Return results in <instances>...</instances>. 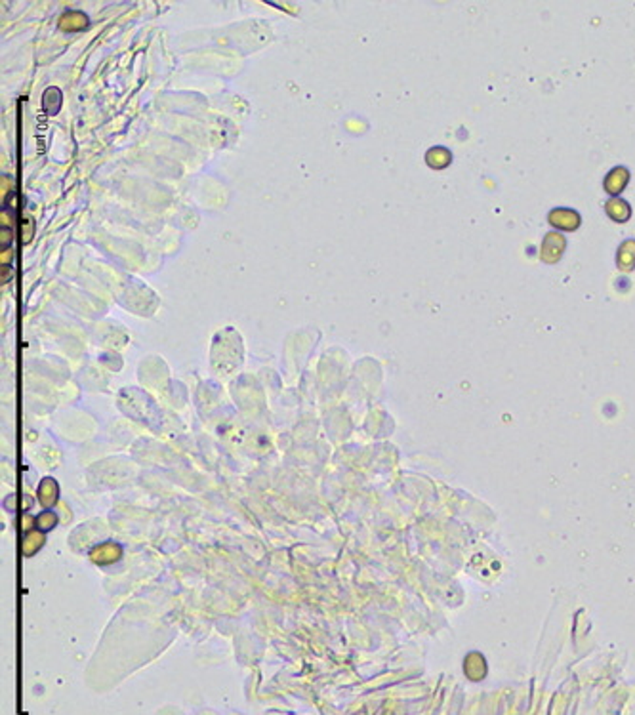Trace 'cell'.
<instances>
[{
    "label": "cell",
    "mask_w": 635,
    "mask_h": 715,
    "mask_svg": "<svg viewBox=\"0 0 635 715\" xmlns=\"http://www.w3.org/2000/svg\"><path fill=\"white\" fill-rule=\"evenodd\" d=\"M616 266L624 271V273H628V271H632V269L635 268V240L634 238H628V240H624L620 245V248H618V252H616Z\"/></svg>",
    "instance_id": "cell-5"
},
{
    "label": "cell",
    "mask_w": 635,
    "mask_h": 715,
    "mask_svg": "<svg viewBox=\"0 0 635 715\" xmlns=\"http://www.w3.org/2000/svg\"><path fill=\"white\" fill-rule=\"evenodd\" d=\"M565 248H567V240H565L563 235H559V233L556 231L548 233V235L544 237V243H542L540 248L542 261H546V263H557V261L561 260Z\"/></svg>",
    "instance_id": "cell-1"
},
{
    "label": "cell",
    "mask_w": 635,
    "mask_h": 715,
    "mask_svg": "<svg viewBox=\"0 0 635 715\" xmlns=\"http://www.w3.org/2000/svg\"><path fill=\"white\" fill-rule=\"evenodd\" d=\"M450 160H452V155H450V151L445 149V147H434V149H429L426 155V162L431 168H435V170L447 168L448 164H450Z\"/></svg>",
    "instance_id": "cell-6"
},
{
    "label": "cell",
    "mask_w": 635,
    "mask_h": 715,
    "mask_svg": "<svg viewBox=\"0 0 635 715\" xmlns=\"http://www.w3.org/2000/svg\"><path fill=\"white\" fill-rule=\"evenodd\" d=\"M548 222L551 227L561 229V231H576L578 227H580L582 217H580V214H578L576 210L553 208L549 212Z\"/></svg>",
    "instance_id": "cell-2"
},
{
    "label": "cell",
    "mask_w": 635,
    "mask_h": 715,
    "mask_svg": "<svg viewBox=\"0 0 635 715\" xmlns=\"http://www.w3.org/2000/svg\"><path fill=\"white\" fill-rule=\"evenodd\" d=\"M628 181H629V170L626 167H614L611 172L606 174L605 176V181H603V185H605V191L609 193V195H613V197H618L626 189V185H628Z\"/></svg>",
    "instance_id": "cell-3"
},
{
    "label": "cell",
    "mask_w": 635,
    "mask_h": 715,
    "mask_svg": "<svg viewBox=\"0 0 635 715\" xmlns=\"http://www.w3.org/2000/svg\"><path fill=\"white\" fill-rule=\"evenodd\" d=\"M605 212L606 216L611 217L613 222H618V224H624V222H628L629 217H632V206L622 197L609 199L605 204Z\"/></svg>",
    "instance_id": "cell-4"
}]
</instances>
